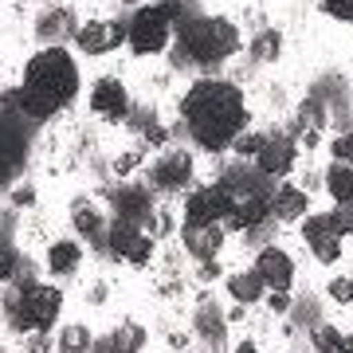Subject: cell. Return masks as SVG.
Masks as SVG:
<instances>
[{"label": "cell", "instance_id": "42", "mask_svg": "<svg viewBox=\"0 0 353 353\" xmlns=\"http://www.w3.org/2000/svg\"><path fill=\"white\" fill-rule=\"evenodd\" d=\"M341 353H353V350H341Z\"/></svg>", "mask_w": 353, "mask_h": 353}, {"label": "cell", "instance_id": "2", "mask_svg": "<svg viewBox=\"0 0 353 353\" xmlns=\"http://www.w3.org/2000/svg\"><path fill=\"white\" fill-rule=\"evenodd\" d=\"M79 94V63L71 59V51L51 43V48L36 51L24 67V83H20V110L28 122H48L63 110L67 102H75Z\"/></svg>", "mask_w": 353, "mask_h": 353}, {"label": "cell", "instance_id": "33", "mask_svg": "<svg viewBox=\"0 0 353 353\" xmlns=\"http://www.w3.org/2000/svg\"><path fill=\"white\" fill-rule=\"evenodd\" d=\"M330 299H334V303H353V279H334V283H330Z\"/></svg>", "mask_w": 353, "mask_h": 353}, {"label": "cell", "instance_id": "30", "mask_svg": "<svg viewBox=\"0 0 353 353\" xmlns=\"http://www.w3.org/2000/svg\"><path fill=\"white\" fill-rule=\"evenodd\" d=\"M322 12L341 24H353V0H322Z\"/></svg>", "mask_w": 353, "mask_h": 353}, {"label": "cell", "instance_id": "21", "mask_svg": "<svg viewBox=\"0 0 353 353\" xmlns=\"http://www.w3.org/2000/svg\"><path fill=\"white\" fill-rule=\"evenodd\" d=\"M310 341H314L318 353H341V350H353V338H345L338 326H330V322H318L310 330Z\"/></svg>", "mask_w": 353, "mask_h": 353}, {"label": "cell", "instance_id": "27", "mask_svg": "<svg viewBox=\"0 0 353 353\" xmlns=\"http://www.w3.org/2000/svg\"><path fill=\"white\" fill-rule=\"evenodd\" d=\"M263 141H267V134H248V130H243L240 138L232 141V150L240 153V157H255V153L263 150Z\"/></svg>", "mask_w": 353, "mask_h": 353}, {"label": "cell", "instance_id": "13", "mask_svg": "<svg viewBox=\"0 0 353 353\" xmlns=\"http://www.w3.org/2000/svg\"><path fill=\"white\" fill-rule=\"evenodd\" d=\"M255 271L271 290H290V283H294V259L283 248H263L255 255Z\"/></svg>", "mask_w": 353, "mask_h": 353}, {"label": "cell", "instance_id": "20", "mask_svg": "<svg viewBox=\"0 0 353 353\" xmlns=\"http://www.w3.org/2000/svg\"><path fill=\"white\" fill-rule=\"evenodd\" d=\"M263 279H259V271H240V275H232L228 279V294H232V299H236V303L240 306H248V303H259V299H263Z\"/></svg>", "mask_w": 353, "mask_h": 353}, {"label": "cell", "instance_id": "10", "mask_svg": "<svg viewBox=\"0 0 353 353\" xmlns=\"http://www.w3.org/2000/svg\"><path fill=\"white\" fill-rule=\"evenodd\" d=\"M303 240L310 243V252L318 255V263H338L341 259V236L334 228V216H306Z\"/></svg>", "mask_w": 353, "mask_h": 353}, {"label": "cell", "instance_id": "25", "mask_svg": "<svg viewBox=\"0 0 353 353\" xmlns=\"http://www.w3.org/2000/svg\"><path fill=\"white\" fill-rule=\"evenodd\" d=\"M75 232L83 240H94V243L106 240V236H102V216L94 212V208H87V204H75Z\"/></svg>", "mask_w": 353, "mask_h": 353}, {"label": "cell", "instance_id": "22", "mask_svg": "<svg viewBox=\"0 0 353 353\" xmlns=\"http://www.w3.org/2000/svg\"><path fill=\"white\" fill-rule=\"evenodd\" d=\"M326 189L338 204H353V165H330L326 173Z\"/></svg>", "mask_w": 353, "mask_h": 353}, {"label": "cell", "instance_id": "31", "mask_svg": "<svg viewBox=\"0 0 353 353\" xmlns=\"http://www.w3.org/2000/svg\"><path fill=\"white\" fill-rule=\"evenodd\" d=\"M16 267H20V255H16L8 243H4V248H0V283H12Z\"/></svg>", "mask_w": 353, "mask_h": 353}, {"label": "cell", "instance_id": "9", "mask_svg": "<svg viewBox=\"0 0 353 353\" xmlns=\"http://www.w3.org/2000/svg\"><path fill=\"white\" fill-rule=\"evenodd\" d=\"M294 157H299L294 138H287V134H267L263 150L255 153V169L263 176H287L294 169Z\"/></svg>", "mask_w": 353, "mask_h": 353}, {"label": "cell", "instance_id": "41", "mask_svg": "<svg viewBox=\"0 0 353 353\" xmlns=\"http://www.w3.org/2000/svg\"><path fill=\"white\" fill-rule=\"evenodd\" d=\"M126 4H138V0H126Z\"/></svg>", "mask_w": 353, "mask_h": 353}, {"label": "cell", "instance_id": "24", "mask_svg": "<svg viewBox=\"0 0 353 353\" xmlns=\"http://www.w3.org/2000/svg\"><path fill=\"white\" fill-rule=\"evenodd\" d=\"M279 51H283V36L271 32V28H263V32L252 39V59H259V63H275Z\"/></svg>", "mask_w": 353, "mask_h": 353}, {"label": "cell", "instance_id": "34", "mask_svg": "<svg viewBox=\"0 0 353 353\" xmlns=\"http://www.w3.org/2000/svg\"><path fill=\"white\" fill-rule=\"evenodd\" d=\"M267 306H271L275 314H283V310H290V290H275V294L267 299Z\"/></svg>", "mask_w": 353, "mask_h": 353}, {"label": "cell", "instance_id": "18", "mask_svg": "<svg viewBox=\"0 0 353 353\" xmlns=\"http://www.w3.org/2000/svg\"><path fill=\"white\" fill-rule=\"evenodd\" d=\"M36 32H39V39H71V36H79L75 12H71V8H48V12L36 20Z\"/></svg>", "mask_w": 353, "mask_h": 353}, {"label": "cell", "instance_id": "23", "mask_svg": "<svg viewBox=\"0 0 353 353\" xmlns=\"http://www.w3.org/2000/svg\"><path fill=\"white\" fill-rule=\"evenodd\" d=\"M322 126H326V106L322 102H303V110H299V130L306 134V141L314 145L318 141V134H322Z\"/></svg>", "mask_w": 353, "mask_h": 353}, {"label": "cell", "instance_id": "7", "mask_svg": "<svg viewBox=\"0 0 353 353\" xmlns=\"http://www.w3.org/2000/svg\"><path fill=\"white\" fill-rule=\"evenodd\" d=\"M228 212H232V196L224 185H204L185 201V224H224Z\"/></svg>", "mask_w": 353, "mask_h": 353}, {"label": "cell", "instance_id": "5", "mask_svg": "<svg viewBox=\"0 0 353 353\" xmlns=\"http://www.w3.org/2000/svg\"><path fill=\"white\" fill-rule=\"evenodd\" d=\"M176 39L173 20L161 12V4H141L126 24V43L134 55H161Z\"/></svg>", "mask_w": 353, "mask_h": 353}, {"label": "cell", "instance_id": "28", "mask_svg": "<svg viewBox=\"0 0 353 353\" xmlns=\"http://www.w3.org/2000/svg\"><path fill=\"white\" fill-rule=\"evenodd\" d=\"M59 345H67V350H90V334H87V326H67L63 334H59Z\"/></svg>", "mask_w": 353, "mask_h": 353}, {"label": "cell", "instance_id": "3", "mask_svg": "<svg viewBox=\"0 0 353 353\" xmlns=\"http://www.w3.org/2000/svg\"><path fill=\"white\" fill-rule=\"evenodd\" d=\"M173 43H176V63L216 67L240 51V28L224 16H192L189 24L176 32Z\"/></svg>", "mask_w": 353, "mask_h": 353}, {"label": "cell", "instance_id": "29", "mask_svg": "<svg viewBox=\"0 0 353 353\" xmlns=\"http://www.w3.org/2000/svg\"><path fill=\"white\" fill-rule=\"evenodd\" d=\"M330 153H334V161L353 165V130H350V134H338V138L330 141Z\"/></svg>", "mask_w": 353, "mask_h": 353}, {"label": "cell", "instance_id": "15", "mask_svg": "<svg viewBox=\"0 0 353 353\" xmlns=\"http://www.w3.org/2000/svg\"><path fill=\"white\" fill-rule=\"evenodd\" d=\"M181 243L196 259H216V252L224 248V228L220 224H185L181 228Z\"/></svg>", "mask_w": 353, "mask_h": 353}, {"label": "cell", "instance_id": "14", "mask_svg": "<svg viewBox=\"0 0 353 353\" xmlns=\"http://www.w3.org/2000/svg\"><path fill=\"white\" fill-rule=\"evenodd\" d=\"M275 192V189H271ZM271 192H252V196H232V212H228L224 224L232 232H243V228H255L263 224L271 216Z\"/></svg>", "mask_w": 353, "mask_h": 353}, {"label": "cell", "instance_id": "35", "mask_svg": "<svg viewBox=\"0 0 353 353\" xmlns=\"http://www.w3.org/2000/svg\"><path fill=\"white\" fill-rule=\"evenodd\" d=\"M114 169H118V173L126 176V173H134V169H138V153H122V157H118V165H114Z\"/></svg>", "mask_w": 353, "mask_h": 353}, {"label": "cell", "instance_id": "36", "mask_svg": "<svg viewBox=\"0 0 353 353\" xmlns=\"http://www.w3.org/2000/svg\"><path fill=\"white\" fill-rule=\"evenodd\" d=\"M145 138H150V141H153V145H161V141H165V130H161V126H157V122H153V126H150V130H145Z\"/></svg>", "mask_w": 353, "mask_h": 353}, {"label": "cell", "instance_id": "17", "mask_svg": "<svg viewBox=\"0 0 353 353\" xmlns=\"http://www.w3.org/2000/svg\"><path fill=\"white\" fill-rule=\"evenodd\" d=\"M306 208H310V196H306L303 189H294V185H279V189L271 192V216H275V220H283V224H290V220H303Z\"/></svg>", "mask_w": 353, "mask_h": 353}, {"label": "cell", "instance_id": "39", "mask_svg": "<svg viewBox=\"0 0 353 353\" xmlns=\"http://www.w3.org/2000/svg\"><path fill=\"white\" fill-rule=\"evenodd\" d=\"M236 353H259V345H255V341H240V345H236Z\"/></svg>", "mask_w": 353, "mask_h": 353}, {"label": "cell", "instance_id": "37", "mask_svg": "<svg viewBox=\"0 0 353 353\" xmlns=\"http://www.w3.org/2000/svg\"><path fill=\"white\" fill-rule=\"evenodd\" d=\"M220 275V267L212 263V259H204V267H201V279H216Z\"/></svg>", "mask_w": 353, "mask_h": 353}, {"label": "cell", "instance_id": "1", "mask_svg": "<svg viewBox=\"0 0 353 353\" xmlns=\"http://www.w3.org/2000/svg\"><path fill=\"white\" fill-rule=\"evenodd\" d=\"M181 118L201 150L220 153L248 130L243 90L228 79H196L181 99Z\"/></svg>", "mask_w": 353, "mask_h": 353}, {"label": "cell", "instance_id": "38", "mask_svg": "<svg viewBox=\"0 0 353 353\" xmlns=\"http://www.w3.org/2000/svg\"><path fill=\"white\" fill-rule=\"evenodd\" d=\"M16 204H20V208H28V204H32V189H16V196H12Z\"/></svg>", "mask_w": 353, "mask_h": 353}, {"label": "cell", "instance_id": "19", "mask_svg": "<svg viewBox=\"0 0 353 353\" xmlns=\"http://www.w3.org/2000/svg\"><path fill=\"white\" fill-rule=\"evenodd\" d=\"M83 263V248L75 240H59L48 248V271L51 275H75Z\"/></svg>", "mask_w": 353, "mask_h": 353}, {"label": "cell", "instance_id": "40", "mask_svg": "<svg viewBox=\"0 0 353 353\" xmlns=\"http://www.w3.org/2000/svg\"><path fill=\"white\" fill-rule=\"evenodd\" d=\"M59 353H90V350H67V345H59Z\"/></svg>", "mask_w": 353, "mask_h": 353}, {"label": "cell", "instance_id": "16", "mask_svg": "<svg viewBox=\"0 0 353 353\" xmlns=\"http://www.w3.org/2000/svg\"><path fill=\"white\" fill-rule=\"evenodd\" d=\"M114 212H118V220H126V224H145L150 220V196H145V189H134V185H126V189H114L110 196Z\"/></svg>", "mask_w": 353, "mask_h": 353}, {"label": "cell", "instance_id": "6", "mask_svg": "<svg viewBox=\"0 0 353 353\" xmlns=\"http://www.w3.org/2000/svg\"><path fill=\"white\" fill-rule=\"evenodd\" d=\"M106 248H110L122 263H150V255H153V240L141 232L138 224H126V220H114L110 228H106Z\"/></svg>", "mask_w": 353, "mask_h": 353}, {"label": "cell", "instance_id": "8", "mask_svg": "<svg viewBox=\"0 0 353 353\" xmlns=\"http://www.w3.org/2000/svg\"><path fill=\"white\" fill-rule=\"evenodd\" d=\"M75 43L83 55H110L114 48L126 43V24H118V20H90V24L79 28Z\"/></svg>", "mask_w": 353, "mask_h": 353}, {"label": "cell", "instance_id": "12", "mask_svg": "<svg viewBox=\"0 0 353 353\" xmlns=\"http://www.w3.org/2000/svg\"><path fill=\"white\" fill-rule=\"evenodd\" d=\"M189 181H192V157L185 150H169L153 161V185L157 189L173 192V189H185Z\"/></svg>", "mask_w": 353, "mask_h": 353}, {"label": "cell", "instance_id": "11", "mask_svg": "<svg viewBox=\"0 0 353 353\" xmlns=\"http://www.w3.org/2000/svg\"><path fill=\"white\" fill-rule=\"evenodd\" d=\"M90 110L106 118V122H122L130 118V94L126 87L118 83V79H99L94 87H90Z\"/></svg>", "mask_w": 353, "mask_h": 353}, {"label": "cell", "instance_id": "4", "mask_svg": "<svg viewBox=\"0 0 353 353\" xmlns=\"http://www.w3.org/2000/svg\"><path fill=\"white\" fill-rule=\"evenodd\" d=\"M59 310H63V294H59V287H51V283L24 279V283H16L4 294V314H8L12 330H20V334H28V330L48 334L51 322L59 318Z\"/></svg>", "mask_w": 353, "mask_h": 353}, {"label": "cell", "instance_id": "26", "mask_svg": "<svg viewBox=\"0 0 353 353\" xmlns=\"http://www.w3.org/2000/svg\"><path fill=\"white\" fill-rule=\"evenodd\" d=\"M110 345H114V353H138L141 345H145V330L126 322V326H118L110 334Z\"/></svg>", "mask_w": 353, "mask_h": 353}, {"label": "cell", "instance_id": "32", "mask_svg": "<svg viewBox=\"0 0 353 353\" xmlns=\"http://www.w3.org/2000/svg\"><path fill=\"white\" fill-rule=\"evenodd\" d=\"M334 228H338V236H350L353 232V204H338V208H334Z\"/></svg>", "mask_w": 353, "mask_h": 353}]
</instances>
